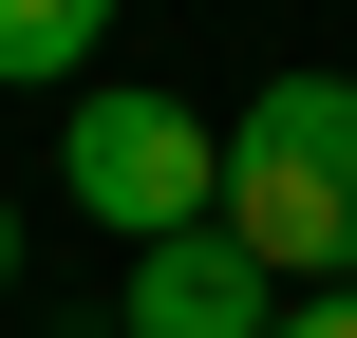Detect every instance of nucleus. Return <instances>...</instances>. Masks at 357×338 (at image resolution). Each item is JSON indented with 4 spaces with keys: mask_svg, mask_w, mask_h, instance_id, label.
<instances>
[{
    "mask_svg": "<svg viewBox=\"0 0 357 338\" xmlns=\"http://www.w3.org/2000/svg\"><path fill=\"white\" fill-rule=\"evenodd\" d=\"M132 338H282V282H264L226 226H188V245L132 263Z\"/></svg>",
    "mask_w": 357,
    "mask_h": 338,
    "instance_id": "obj_3",
    "label": "nucleus"
},
{
    "mask_svg": "<svg viewBox=\"0 0 357 338\" xmlns=\"http://www.w3.org/2000/svg\"><path fill=\"white\" fill-rule=\"evenodd\" d=\"M113 56V0H0V94H75Z\"/></svg>",
    "mask_w": 357,
    "mask_h": 338,
    "instance_id": "obj_4",
    "label": "nucleus"
},
{
    "mask_svg": "<svg viewBox=\"0 0 357 338\" xmlns=\"http://www.w3.org/2000/svg\"><path fill=\"white\" fill-rule=\"evenodd\" d=\"M226 245L301 301L357 282V75H264L226 113Z\"/></svg>",
    "mask_w": 357,
    "mask_h": 338,
    "instance_id": "obj_1",
    "label": "nucleus"
},
{
    "mask_svg": "<svg viewBox=\"0 0 357 338\" xmlns=\"http://www.w3.org/2000/svg\"><path fill=\"white\" fill-rule=\"evenodd\" d=\"M282 338H357V282H339V301H282Z\"/></svg>",
    "mask_w": 357,
    "mask_h": 338,
    "instance_id": "obj_5",
    "label": "nucleus"
},
{
    "mask_svg": "<svg viewBox=\"0 0 357 338\" xmlns=\"http://www.w3.org/2000/svg\"><path fill=\"white\" fill-rule=\"evenodd\" d=\"M56 188L151 263V245L226 226V132H207L188 94H75V113H56Z\"/></svg>",
    "mask_w": 357,
    "mask_h": 338,
    "instance_id": "obj_2",
    "label": "nucleus"
},
{
    "mask_svg": "<svg viewBox=\"0 0 357 338\" xmlns=\"http://www.w3.org/2000/svg\"><path fill=\"white\" fill-rule=\"evenodd\" d=\"M0 282H19V207H0Z\"/></svg>",
    "mask_w": 357,
    "mask_h": 338,
    "instance_id": "obj_6",
    "label": "nucleus"
}]
</instances>
